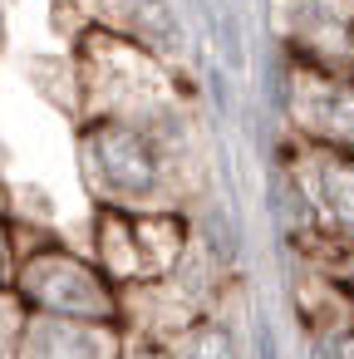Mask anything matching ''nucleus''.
Returning <instances> with one entry per match:
<instances>
[{
  "mask_svg": "<svg viewBox=\"0 0 354 359\" xmlns=\"http://www.w3.org/2000/svg\"><path fill=\"white\" fill-rule=\"evenodd\" d=\"M128 330L118 320H64V315H30L20 359H123Z\"/></svg>",
  "mask_w": 354,
  "mask_h": 359,
  "instance_id": "6",
  "label": "nucleus"
},
{
  "mask_svg": "<svg viewBox=\"0 0 354 359\" xmlns=\"http://www.w3.org/2000/svg\"><path fill=\"white\" fill-rule=\"evenodd\" d=\"M15 290L30 315H64V320H118L123 325V285L94 261L60 241H40L20 251Z\"/></svg>",
  "mask_w": 354,
  "mask_h": 359,
  "instance_id": "3",
  "label": "nucleus"
},
{
  "mask_svg": "<svg viewBox=\"0 0 354 359\" xmlns=\"http://www.w3.org/2000/svg\"><path fill=\"white\" fill-rule=\"evenodd\" d=\"M20 271V241H15V222L0 217V285H15Z\"/></svg>",
  "mask_w": 354,
  "mask_h": 359,
  "instance_id": "12",
  "label": "nucleus"
},
{
  "mask_svg": "<svg viewBox=\"0 0 354 359\" xmlns=\"http://www.w3.org/2000/svg\"><path fill=\"white\" fill-rule=\"evenodd\" d=\"M0 217H11V222H15V187L6 182V172H0Z\"/></svg>",
  "mask_w": 354,
  "mask_h": 359,
  "instance_id": "14",
  "label": "nucleus"
},
{
  "mask_svg": "<svg viewBox=\"0 0 354 359\" xmlns=\"http://www.w3.org/2000/svg\"><path fill=\"white\" fill-rule=\"evenodd\" d=\"M133 226L143 251V280H168L192 251L187 212H133Z\"/></svg>",
  "mask_w": 354,
  "mask_h": 359,
  "instance_id": "7",
  "label": "nucleus"
},
{
  "mask_svg": "<svg viewBox=\"0 0 354 359\" xmlns=\"http://www.w3.org/2000/svg\"><path fill=\"white\" fill-rule=\"evenodd\" d=\"M329 6H334V11H344V15L354 20V0H329Z\"/></svg>",
  "mask_w": 354,
  "mask_h": 359,
  "instance_id": "15",
  "label": "nucleus"
},
{
  "mask_svg": "<svg viewBox=\"0 0 354 359\" xmlns=\"http://www.w3.org/2000/svg\"><path fill=\"white\" fill-rule=\"evenodd\" d=\"M79 172L99 207L123 212H182L187 207V148L182 123L79 118Z\"/></svg>",
  "mask_w": 354,
  "mask_h": 359,
  "instance_id": "1",
  "label": "nucleus"
},
{
  "mask_svg": "<svg viewBox=\"0 0 354 359\" xmlns=\"http://www.w3.org/2000/svg\"><path fill=\"white\" fill-rule=\"evenodd\" d=\"M285 109L295 138L354 153V69L295 55L285 74Z\"/></svg>",
  "mask_w": 354,
  "mask_h": 359,
  "instance_id": "4",
  "label": "nucleus"
},
{
  "mask_svg": "<svg viewBox=\"0 0 354 359\" xmlns=\"http://www.w3.org/2000/svg\"><path fill=\"white\" fill-rule=\"evenodd\" d=\"M123 359H177L172 339H148V334H128V349Z\"/></svg>",
  "mask_w": 354,
  "mask_h": 359,
  "instance_id": "13",
  "label": "nucleus"
},
{
  "mask_svg": "<svg viewBox=\"0 0 354 359\" xmlns=\"http://www.w3.org/2000/svg\"><path fill=\"white\" fill-rule=\"evenodd\" d=\"M30 325V305L15 285H0V359H20V339Z\"/></svg>",
  "mask_w": 354,
  "mask_h": 359,
  "instance_id": "10",
  "label": "nucleus"
},
{
  "mask_svg": "<svg viewBox=\"0 0 354 359\" xmlns=\"http://www.w3.org/2000/svg\"><path fill=\"white\" fill-rule=\"evenodd\" d=\"M172 349H177V359H236V344H231V334L217 325V320H197V325H187L177 339H172Z\"/></svg>",
  "mask_w": 354,
  "mask_h": 359,
  "instance_id": "9",
  "label": "nucleus"
},
{
  "mask_svg": "<svg viewBox=\"0 0 354 359\" xmlns=\"http://www.w3.org/2000/svg\"><path fill=\"white\" fill-rule=\"evenodd\" d=\"M0 45H6V11H0Z\"/></svg>",
  "mask_w": 354,
  "mask_h": 359,
  "instance_id": "16",
  "label": "nucleus"
},
{
  "mask_svg": "<svg viewBox=\"0 0 354 359\" xmlns=\"http://www.w3.org/2000/svg\"><path fill=\"white\" fill-rule=\"evenodd\" d=\"M94 261H99L118 285H138V280H143V251H138L133 212H123V207H99V217H94Z\"/></svg>",
  "mask_w": 354,
  "mask_h": 359,
  "instance_id": "8",
  "label": "nucleus"
},
{
  "mask_svg": "<svg viewBox=\"0 0 354 359\" xmlns=\"http://www.w3.org/2000/svg\"><path fill=\"white\" fill-rule=\"evenodd\" d=\"M290 177H295V187H300V197L310 207L315 231L329 236V241L354 246V153L295 138Z\"/></svg>",
  "mask_w": 354,
  "mask_h": 359,
  "instance_id": "5",
  "label": "nucleus"
},
{
  "mask_svg": "<svg viewBox=\"0 0 354 359\" xmlns=\"http://www.w3.org/2000/svg\"><path fill=\"white\" fill-rule=\"evenodd\" d=\"M79 65V118H133L172 128L187 114V89L177 65L153 55L123 30L89 25L74 35Z\"/></svg>",
  "mask_w": 354,
  "mask_h": 359,
  "instance_id": "2",
  "label": "nucleus"
},
{
  "mask_svg": "<svg viewBox=\"0 0 354 359\" xmlns=\"http://www.w3.org/2000/svg\"><path fill=\"white\" fill-rule=\"evenodd\" d=\"M349 69H354V55H349Z\"/></svg>",
  "mask_w": 354,
  "mask_h": 359,
  "instance_id": "17",
  "label": "nucleus"
},
{
  "mask_svg": "<svg viewBox=\"0 0 354 359\" xmlns=\"http://www.w3.org/2000/svg\"><path fill=\"white\" fill-rule=\"evenodd\" d=\"M310 241L325 246V251H310V266L329 271L344 290H354V246H349V241H329V236H320L315 226H310Z\"/></svg>",
  "mask_w": 354,
  "mask_h": 359,
  "instance_id": "11",
  "label": "nucleus"
}]
</instances>
